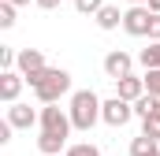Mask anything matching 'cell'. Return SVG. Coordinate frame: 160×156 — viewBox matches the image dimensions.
I'll use <instances>...</instances> for the list:
<instances>
[{"mask_svg": "<svg viewBox=\"0 0 160 156\" xmlns=\"http://www.w3.org/2000/svg\"><path fill=\"white\" fill-rule=\"evenodd\" d=\"M8 4H15V7H22V4H30V0H8Z\"/></svg>", "mask_w": 160, "mask_h": 156, "instance_id": "4316f807", "label": "cell"}, {"mask_svg": "<svg viewBox=\"0 0 160 156\" xmlns=\"http://www.w3.org/2000/svg\"><path fill=\"white\" fill-rule=\"evenodd\" d=\"M11 130H15V126L4 119V123H0V145H8V141H11Z\"/></svg>", "mask_w": 160, "mask_h": 156, "instance_id": "603a6c76", "label": "cell"}, {"mask_svg": "<svg viewBox=\"0 0 160 156\" xmlns=\"http://www.w3.org/2000/svg\"><path fill=\"white\" fill-rule=\"evenodd\" d=\"M63 156H101V149H97L93 141H78V145H67Z\"/></svg>", "mask_w": 160, "mask_h": 156, "instance_id": "2e32d148", "label": "cell"}, {"mask_svg": "<svg viewBox=\"0 0 160 156\" xmlns=\"http://www.w3.org/2000/svg\"><path fill=\"white\" fill-rule=\"evenodd\" d=\"M138 63H142L145 71H160V45H157V41H149V48H142Z\"/></svg>", "mask_w": 160, "mask_h": 156, "instance_id": "4fadbf2b", "label": "cell"}, {"mask_svg": "<svg viewBox=\"0 0 160 156\" xmlns=\"http://www.w3.org/2000/svg\"><path fill=\"white\" fill-rule=\"evenodd\" d=\"M38 149L45 156H60V149H67V138H63V134H41V138H38Z\"/></svg>", "mask_w": 160, "mask_h": 156, "instance_id": "7c38bea8", "label": "cell"}, {"mask_svg": "<svg viewBox=\"0 0 160 156\" xmlns=\"http://www.w3.org/2000/svg\"><path fill=\"white\" fill-rule=\"evenodd\" d=\"M15 63H19V52L11 45H0V67L4 71H15Z\"/></svg>", "mask_w": 160, "mask_h": 156, "instance_id": "ffe728a7", "label": "cell"}, {"mask_svg": "<svg viewBox=\"0 0 160 156\" xmlns=\"http://www.w3.org/2000/svg\"><path fill=\"white\" fill-rule=\"evenodd\" d=\"M15 26V4L0 0V30H11Z\"/></svg>", "mask_w": 160, "mask_h": 156, "instance_id": "d6986e66", "label": "cell"}, {"mask_svg": "<svg viewBox=\"0 0 160 156\" xmlns=\"http://www.w3.org/2000/svg\"><path fill=\"white\" fill-rule=\"evenodd\" d=\"M134 119V104H127L119 97H108L104 100V108H101V123H108V126H127Z\"/></svg>", "mask_w": 160, "mask_h": 156, "instance_id": "5b68a950", "label": "cell"}, {"mask_svg": "<svg viewBox=\"0 0 160 156\" xmlns=\"http://www.w3.org/2000/svg\"><path fill=\"white\" fill-rule=\"evenodd\" d=\"M116 97L127 100V104H138V100L145 97V78H138V75L119 78V82H116Z\"/></svg>", "mask_w": 160, "mask_h": 156, "instance_id": "9c48e42d", "label": "cell"}, {"mask_svg": "<svg viewBox=\"0 0 160 156\" xmlns=\"http://www.w3.org/2000/svg\"><path fill=\"white\" fill-rule=\"evenodd\" d=\"M22 85H26V78L19 75V71H0V100H4L8 108H11V104H19Z\"/></svg>", "mask_w": 160, "mask_h": 156, "instance_id": "ba28073f", "label": "cell"}, {"mask_svg": "<svg viewBox=\"0 0 160 156\" xmlns=\"http://www.w3.org/2000/svg\"><path fill=\"white\" fill-rule=\"evenodd\" d=\"M145 7H149V15H160V0H149Z\"/></svg>", "mask_w": 160, "mask_h": 156, "instance_id": "d4e9b609", "label": "cell"}, {"mask_svg": "<svg viewBox=\"0 0 160 156\" xmlns=\"http://www.w3.org/2000/svg\"><path fill=\"white\" fill-rule=\"evenodd\" d=\"M142 134L153 138V141H160V112H157V115H149V119H142Z\"/></svg>", "mask_w": 160, "mask_h": 156, "instance_id": "ac0fdd59", "label": "cell"}, {"mask_svg": "<svg viewBox=\"0 0 160 156\" xmlns=\"http://www.w3.org/2000/svg\"><path fill=\"white\" fill-rule=\"evenodd\" d=\"M101 108H104V100H101L93 89H78V93H71V108H67L71 126L82 130V134H89V130L101 123Z\"/></svg>", "mask_w": 160, "mask_h": 156, "instance_id": "6da1fadb", "label": "cell"}, {"mask_svg": "<svg viewBox=\"0 0 160 156\" xmlns=\"http://www.w3.org/2000/svg\"><path fill=\"white\" fill-rule=\"evenodd\" d=\"M101 7H104V0H75V11L78 15H89V19H97Z\"/></svg>", "mask_w": 160, "mask_h": 156, "instance_id": "e0dca14e", "label": "cell"}, {"mask_svg": "<svg viewBox=\"0 0 160 156\" xmlns=\"http://www.w3.org/2000/svg\"><path fill=\"white\" fill-rule=\"evenodd\" d=\"M153 156H160V149H157V153H153Z\"/></svg>", "mask_w": 160, "mask_h": 156, "instance_id": "83f0119b", "label": "cell"}, {"mask_svg": "<svg viewBox=\"0 0 160 156\" xmlns=\"http://www.w3.org/2000/svg\"><path fill=\"white\" fill-rule=\"evenodd\" d=\"M30 89H34V97H38L41 104H60V97L71 93V71H63V67H48Z\"/></svg>", "mask_w": 160, "mask_h": 156, "instance_id": "7a4b0ae2", "label": "cell"}, {"mask_svg": "<svg viewBox=\"0 0 160 156\" xmlns=\"http://www.w3.org/2000/svg\"><path fill=\"white\" fill-rule=\"evenodd\" d=\"M145 93H149V97H160V71H145Z\"/></svg>", "mask_w": 160, "mask_h": 156, "instance_id": "44dd1931", "label": "cell"}, {"mask_svg": "<svg viewBox=\"0 0 160 156\" xmlns=\"http://www.w3.org/2000/svg\"><path fill=\"white\" fill-rule=\"evenodd\" d=\"M149 22H153L149 7H127L123 11V30L130 37H149Z\"/></svg>", "mask_w": 160, "mask_h": 156, "instance_id": "52a82bcc", "label": "cell"}, {"mask_svg": "<svg viewBox=\"0 0 160 156\" xmlns=\"http://www.w3.org/2000/svg\"><path fill=\"white\" fill-rule=\"evenodd\" d=\"M127 4H130V7H145L149 0H127Z\"/></svg>", "mask_w": 160, "mask_h": 156, "instance_id": "484cf974", "label": "cell"}, {"mask_svg": "<svg viewBox=\"0 0 160 156\" xmlns=\"http://www.w3.org/2000/svg\"><path fill=\"white\" fill-rule=\"evenodd\" d=\"M4 119H8L15 130H30V126H38V123H41V112H34L30 104H11Z\"/></svg>", "mask_w": 160, "mask_h": 156, "instance_id": "30bf717a", "label": "cell"}, {"mask_svg": "<svg viewBox=\"0 0 160 156\" xmlns=\"http://www.w3.org/2000/svg\"><path fill=\"white\" fill-rule=\"evenodd\" d=\"M15 71L26 78V85H34L48 67H45V52L41 48H19V63H15Z\"/></svg>", "mask_w": 160, "mask_h": 156, "instance_id": "277c9868", "label": "cell"}, {"mask_svg": "<svg viewBox=\"0 0 160 156\" xmlns=\"http://www.w3.org/2000/svg\"><path fill=\"white\" fill-rule=\"evenodd\" d=\"M104 75L112 78V82L134 75V56H130V52H123V48H112V52L104 56Z\"/></svg>", "mask_w": 160, "mask_h": 156, "instance_id": "8992f818", "label": "cell"}, {"mask_svg": "<svg viewBox=\"0 0 160 156\" xmlns=\"http://www.w3.org/2000/svg\"><path fill=\"white\" fill-rule=\"evenodd\" d=\"M34 4H38L41 11H56V7H60V4H63V0H34Z\"/></svg>", "mask_w": 160, "mask_h": 156, "instance_id": "cb8c5ba5", "label": "cell"}, {"mask_svg": "<svg viewBox=\"0 0 160 156\" xmlns=\"http://www.w3.org/2000/svg\"><path fill=\"white\" fill-rule=\"evenodd\" d=\"M160 141H153V138H145V134H138L134 141H130V156H153L157 153Z\"/></svg>", "mask_w": 160, "mask_h": 156, "instance_id": "9a60e30c", "label": "cell"}, {"mask_svg": "<svg viewBox=\"0 0 160 156\" xmlns=\"http://www.w3.org/2000/svg\"><path fill=\"white\" fill-rule=\"evenodd\" d=\"M157 112H160V97H149V93L134 104V115L138 119H149V115H157Z\"/></svg>", "mask_w": 160, "mask_h": 156, "instance_id": "5bb4252c", "label": "cell"}, {"mask_svg": "<svg viewBox=\"0 0 160 156\" xmlns=\"http://www.w3.org/2000/svg\"><path fill=\"white\" fill-rule=\"evenodd\" d=\"M149 41L160 45V15H153V22H149Z\"/></svg>", "mask_w": 160, "mask_h": 156, "instance_id": "7402d4cb", "label": "cell"}, {"mask_svg": "<svg viewBox=\"0 0 160 156\" xmlns=\"http://www.w3.org/2000/svg\"><path fill=\"white\" fill-rule=\"evenodd\" d=\"M93 22H97L101 30H119V26H123V11L116 7V4H104V7L97 11V19H93Z\"/></svg>", "mask_w": 160, "mask_h": 156, "instance_id": "8fae6325", "label": "cell"}, {"mask_svg": "<svg viewBox=\"0 0 160 156\" xmlns=\"http://www.w3.org/2000/svg\"><path fill=\"white\" fill-rule=\"evenodd\" d=\"M41 134H63V138H71V115L63 112V108H56V104H41Z\"/></svg>", "mask_w": 160, "mask_h": 156, "instance_id": "3957f363", "label": "cell"}]
</instances>
